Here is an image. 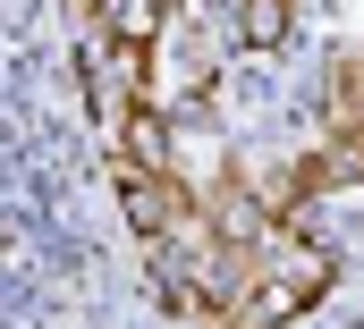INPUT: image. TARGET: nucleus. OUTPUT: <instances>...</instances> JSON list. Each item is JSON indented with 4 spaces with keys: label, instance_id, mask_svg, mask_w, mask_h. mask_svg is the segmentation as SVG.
<instances>
[{
    "label": "nucleus",
    "instance_id": "nucleus-1",
    "mask_svg": "<svg viewBox=\"0 0 364 329\" xmlns=\"http://www.w3.org/2000/svg\"><path fill=\"white\" fill-rule=\"evenodd\" d=\"M212 77H220V60H212L203 26H195V17H161V26L144 34L136 101H153L161 118H170V110H203V101H212Z\"/></svg>",
    "mask_w": 364,
    "mask_h": 329
},
{
    "label": "nucleus",
    "instance_id": "nucleus-2",
    "mask_svg": "<svg viewBox=\"0 0 364 329\" xmlns=\"http://www.w3.org/2000/svg\"><path fill=\"white\" fill-rule=\"evenodd\" d=\"M331 279H339V262H331V253H314L305 270H279V279H263V287H255V296L229 313V329H288L296 313H314V304H322V287H331Z\"/></svg>",
    "mask_w": 364,
    "mask_h": 329
},
{
    "label": "nucleus",
    "instance_id": "nucleus-3",
    "mask_svg": "<svg viewBox=\"0 0 364 329\" xmlns=\"http://www.w3.org/2000/svg\"><path fill=\"white\" fill-rule=\"evenodd\" d=\"M246 51H279L288 43V0H246Z\"/></svg>",
    "mask_w": 364,
    "mask_h": 329
}]
</instances>
